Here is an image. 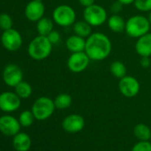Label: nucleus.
<instances>
[{
    "label": "nucleus",
    "instance_id": "29",
    "mask_svg": "<svg viewBox=\"0 0 151 151\" xmlns=\"http://www.w3.org/2000/svg\"><path fill=\"white\" fill-rule=\"evenodd\" d=\"M47 38L49 39V41L52 43V45H57L58 43L60 42V39H61V37H60V34L56 31V30H52L48 36H47Z\"/></svg>",
    "mask_w": 151,
    "mask_h": 151
},
{
    "label": "nucleus",
    "instance_id": "30",
    "mask_svg": "<svg viewBox=\"0 0 151 151\" xmlns=\"http://www.w3.org/2000/svg\"><path fill=\"white\" fill-rule=\"evenodd\" d=\"M123 10V5L121 3H119L118 1L114 2L111 6H110V11L112 12V14H119V13Z\"/></svg>",
    "mask_w": 151,
    "mask_h": 151
},
{
    "label": "nucleus",
    "instance_id": "28",
    "mask_svg": "<svg viewBox=\"0 0 151 151\" xmlns=\"http://www.w3.org/2000/svg\"><path fill=\"white\" fill-rule=\"evenodd\" d=\"M132 151H151V143L149 140H139L132 147Z\"/></svg>",
    "mask_w": 151,
    "mask_h": 151
},
{
    "label": "nucleus",
    "instance_id": "14",
    "mask_svg": "<svg viewBox=\"0 0 151 151\" xmlns=\"http://www.w3.org/2000/svg\"><path fill=\"white\" fill-rule=\"evenodd\" d=\"M45 14V6L43 2L37 0L30 1L25 8V15L30 22H38Z\"/></svg>",
    "mask_w": 151,
    "mask_h": 151
},
{
    "label": "nucleus",
    "instance_id": "16",
    "mask_svg": "<svg viewBox=\"0 0 151 151\" xmlns=\"http://www.w3.org/2000/svg\"><path fill=\"white\" fill-rule=\"evenodd\" d=\"M86 44V38L79 37L76 34L69 36L66 39V43H65L66 47L70 52V53L85 52Z\"/></svg>",
    "mask_w": 151,
    "mask_h": 151
},
{
    "label": "nucleus",
    "instance_id": "5",
    "mask_svg": "<svg viewBox=\"0 0 151 151\" xmlns=\"http://www.w3.org/2000/svg\"><path fill=\"white\" fill-rule=\"evenodd\" d=\"M83 18L93 28L100 27L107 22L108 13L103 6L93 4L84 9Z\"/></svg>",
    "mask_w": 151,
    "mask_h": 151
},
{
    "label": "nucleus",
    "instance_id": "15",
    "mask_svg": "<svg viewBox=\"0 0 151 151\" xmlns=\"http://www.w3.org/2000/svg\"><path fill=\"white\" fill-rule=\"evenodd\" d=\"M134 48L139 56L151 57V32L137 38Z\"/></svg>",
    "mask_w": 151,
    "mask_h": 151
},
{
    "label": "nucleus",
    "instance_id": "7",
    "mask_svg": "<svg viewBox=\"0 0 151 151\" xmlns=\"http://www.w3.org/2000/svg\"><path fill=\"white\" fill-rule=\"evenodd\" d=\"M91 60L86 52H72L67 60V67L72 73L78 74L85 71L89 66Z\"/></svg>",
    "mask_w": 151,
    "mask_h": 151
},
{
    "label": "nucleus",
    "instance_id": "24",
    "mask_svg": "<svg viewBox=\"0 0 151 151\" xmlns=\"http://www.w3.org/2000/svg\"><path fill=\"white\" fill-rule=\"evenodd\" d=\"M15 93L22 99H27L32 93V87L29 83L22 81L15 86Z\"/></svg>",
    "mask_w": 151,
    "mask_h": 151
},
{
    "label": "nucleus",
    "instance_id": "10",
    "mask_svg": "<svg viewBox=\"0 0 151 151\" xmlns=\"http://www.w3.org/2000/svg\"><path fill=\"white\" fill-rule=\"evenodd\" d=\"M22 70L16 64H8L3 71V79L8 86L15 87L22 81Z\"/></svg>",
    "mask_w": 151,
    "mask_h": 151
},
{
    "label": "nucleus",
    "instance_id": "12",
    "mask_svg": "<svg viewBox=\"0 0 151 151\" xmlns=\"http://www.w3.org/2000/svg\"><path fill=\"white\" fill-rule=\"evenodd\" d=\"M21 106V98L14 93L5 92L0 94V109L5 112H14Z\"/></svg>",
    "mask_w": 151,
    "mask_h": 151
},
{
    "label": "nucleus",
    "instance_id": "4",
    "mask_svg": "<svg viewBox=\"0 0 151 151\" xmlns=\"http://www.w3.org/2000/svg\"><path fill=\"white\" fill-rule=\"evenodd\" d=\"M52 21L62 28L72 27L77 22V14L73 7L68 5H60L52 12Z\"/></svg>",
    "mask_w": 151,
    "mask_h": 151
},
{
    "label": "nucleus",
    "instance_id": "21",
    "mask_svg": "<svg viewBox=\"0 0 151 151\" xmlns=\"http://www.w3.org/2000/svg\"><path fill=\"white\" fill-rule=\"evenodd\" d=\"M109 71L113 77L121 79L127 75V68L124 62L120 60H115L111 62L109 66Z\"/></svg>",
    "mask_w": 151,
    "mask_h": 151
},
{
    "label": "nucleus",
    "instance_id": "20",
    "mask_svg": "<svg viewBox=\"0 0 151 151\" xmlns=\"http://www.w3.org/2000/svg\"><path fill=\"white\" fill-rule=\"evenodd\" d=\"M37 30L38 35L47 37L53 30V21L43 17L38 22H37Z\"/></svg>",
    "mask_w": 151,
    "mask_h": 151
},
{
    "label": "nucleus",
    "instance_id": "2",
    "mask_svg": "<svg viewBox=\"0 0 151 151\" xmlns=\"http://www.w3.org/2000/svg\"><path fill=\"white\" fill-rule=\"evenodd\" d=\"M150 23L147 16L140 14H135L131 16L125 23L124 32L132 38H139V37L149 32Z\"/></svg>",
    "mask_w": 151,
    "mask_h": 151
},
{
    "label": "nucleus",
    "instance_id": "32",
    "mask_svg": "<svg viewBox=\"0 0 151 151\" xmlns=\"http://www.w3.org/2000/svg\"><path fill=\"white\" fill-rule=\"evenodd\" d=\"M78 3L83 6V7H88L93 4H95V0H78Z\"/></svg>",
    "mask_w": 151,
    "mask_h": 151
},
{
    "label": "nucleus",
    "instance_id": "35",
    "mask_svg": "<svg viewBox=\"0 0 151 151\" xmlns=\"http://www.w3.org/2000/svg\"><path fill=\"white\" fill-rule=\"evenodd\" d=\"M37 1H41V2H42V1H43V0H37Z\"/></svg>",
    "mask_w": 151,
    "mask_h": 151
},
{
    "label": "nucleus",
    "instance_id": "3",
    "mask_svg": "<svg viewBox=\"0 0 151 151\" xmlns=\"http://www.w3.org/2000/svg\"><path fill=\"white\" fill-rule=\"evenodd\" d=\"M52 45L47 37L38 35L29 45L28 52L30 58L35 60H43L52 52Z\"/></svg>",
    "mask_w": 151,
    "mask_h": 151
},
{
    "label": "nucleus",
    "instance_id": "26",
    "mask_svg": "<svg viewBox=\"0 0 151 151\" xmlns=\"http://www.w3.org/2000/svg\"><path fill=\"white\" fill-rule=\"evenodd\" d=\"M133 5L139 12L148 13L151 11V0H135Z\"/></svg>",
    "mask_w": 151,
    "mask_h": 151
},
{
    "label": "nucleus",
    "instance_id": "27",
    "mask_svg": "<svg viewBox=\"0 0 151 151\" xmlns=\"http://www.w3.org/2000/svg\"><path fill=\"white\" fill-rule=\"evenodd\" d=\"M13 26V20L11 16L7 14H0V29L5 30L12 29Z\"/></svg>",
    "mask_w": 151,
    "mask_h": 151
},
{
    "label": "nucleus",
    "instance_id": "17",
    "mask_svg": "<svg viewBox=\"0 0 151 151\" xmlns=\"http://www.w3.org/2000/svg\"><path fill=\"white\" fill-rule=\"evenodd\" d=\"M13 145L17 151H28L31 147V139L25 132H18L14 136Z\"/></svg>",
    "mask_w": 151,
    "mask_h": 151
},
{
    "label": "nucleus",
    "instance_id": "22",
    "mask_svg": "<svg viewBox=\"0 0 151 151\" xmlns=\"http://www.w3.org/2000/svg\"><path fill=\"white\" fill-rule=\"evenodd\" d=\"M133 134L139 140H149L151 138V130L145 124H138L133 129Z\"/></svg>",
    "mask_w": 151,
    "mask_h": 151
},
{
    "label": "nucleus",
    "instance_id": "31",
    "mask_svg": "<svg viewBox=\"0 0 151 151\" xmlns=\"http://www.w3.org/2000/svg\"><path fill=\"white\" fill-rule=\"evenodd\" d=\"M139 65H140L142 68H147L150 67V65H151L150 57H140Z\"/></svg>",
    "mask_w": 151,
    "mask_h": 151
},
{
    "label": "nucleus",
    "instance_id": "34",
    "mask_svg": "<svg viewBox=\"0 0 151 151\" xmlns=\"http://www.w3.org/2000/svg\"><path fill=\"white\" fill-rule=\"evenodd\" d=\"M147 20H148V22H149L150 25H151V11L147 13Z\"/></svg>",
    "mask_w": 151,
    "mask_h": 151
},
{
    "label": "nucleus",
    "instance_id": "13",
    "mask_svg": "<svg viewBox=\"0 0 151 151\" xmlns=\"http://www.w3.org/2000/svg\"><path fill=\"white\" fill-rule=\"evenodd\" d=\"M21 130V124L15 117L6 115L0 117V132L6 136H14Z\"/></svg>",
    "mask_w": 151,
    "mask_h": 151
},
{
    "label": "nucleus",
    "instance_id": "9",
    "mask_svg": "<svg viewBox=\"0 0 151 151\" xmlns=\"http://www.w3.org/2000/svg\"><path fill=\"white\" fill-rule=\"evenodd\" d=\"M1 42L3 46L10 51V52H15L19 50L22 45V38L21 34L13 29L5 30L1 37Z\"/></svg>",
    "mask_w": 151,
    "mask_h": 151
},
{
    "label": "nucleus",
    "instance_id": "18",
    "mask_svg": "<svg viewBox=\"0 0 151 151\" xmlns=\"http://www.w3.org/2000/svg\"><path fill=\"white\" fill-rule=\"evenodd\" d=\"M109 29L114 33H122L125 29L126 21L119 14H113L108 18L107 21Z\"/></svg>",
    "mask_w": 151,
    "mask_h": 151
},
{
    "label": "nucleus",
    "instance_id": "23",
    "mask_svg": "<svg viewBox=\"0 0 151 151\" xmlns=\"http://www.w3.org/2000/svg\"><path fill=\"white\" fill-rule=\"evenodd\" d=\"M55 108L58 109H66L72 104V97L68 93H60L54 99Z\"/></svg>",
    "mask_w": 151,
    "mask_h": 151
},
{
    "label": "nucleus",
    "instance_id": "25",
    "mask_svg": "<svg viewBox=\"0 0 151 151\" xmlns=\"http://www.w3.org/2000/svg\"><path fill=\"white\" fill-rule=\"evenodd\" d=\"M34 119H36V118L34 116L33 112L29 111V110H25V111L21 113L20 117H19V122H20L22 126L29 127L33 124Z\"/></svg>",
    "mask_w": 151,
    "mask_h": 151
},
{
    "label": "nucleus",
    "instance_id": "19",
    "mask_svg": "<svg viewBox=\"0 0 151 151\" xmlns=\"http://www.w3.org/2000/svg\"><path fill=\"white\" fill-rule=\"evenodd\" d=\"M74 34L78 35L79 37H82L84 38H87L92 33H93V27L86 22L85 20L82 21H77L72 26Z\"/></svg>",
    "mask_w": 151,
    "mask_h": 151
},
{
    "label": "nucleus",
    "instance_id": "6",
    "mask_svg": "<svg viewBox=\"0 0 151 151\" xmlns=\"http://www.w3.org/2000/svg\"><path fill=\"white\" fill-rule=\"evenodd\" d=\"M54 101L46 96H42L37 99L32 106L31 111L37 120L44 121L48 119L54 112Z\"/></svg>",
    "mask_w": 151,
    "mask_h": 151
},
{
    "label": "nucleus",
    "instance_id": "8",
    "mask_svg": "<svg viewBox=\"0 0 151 151\" xmlns=\"http://www.w3.org/2000/svg\"><path fill=\"white\" fill-rule=\"evenodd\" d=\"M118 90L123 96L126 98H133L139 93L140 85L136 78L126 75L125 77L119 79Z\"/></svg>",
    "mask_w": 151,
    "mask_h": 151
},
{
    "label": "nucleus",
    "instance_id": "11",
    "mask_svg": "<svg viewBox=\"0 0 151 151\" xmlns=\"http://www.w3.org/2000/svg\"><path fill=\"white\" fill-rule=\"evenodd\" d=\"M86 122L82 116L78 114H71L66 116L62 121V128L68 133H77L81 132L85 127Z\"/></svg>",
    "mask_w": 151,
    "mask_h": 151
},
{
    "label": "nucleus",
    "instance_id": "33",
    "mask_svg": "<svg viewBox=\"0 0 151 151\" xmlns=\"http://www.w3.org/2000/svg\"><path fill=\"white\" fill-rule=\"evenodd\" d=\"M119 3H121L123 6H129L134 3L135 0H116Z\"/></svg>",
    "mask_w": 151,
    "mask_h": 151
},
{
    "label": "nucleus",
    "instance_id": "1",
    "mask_svg": "<svg viewBox=\"0 0 151 151\" xmlns=\"http://www.w3.org/2000/svg\"><path fill=\"white\" fill-rule=\"evenodd\" d=\"M111 51L112 43L104 33L93 32L86 38L85 52L91 60H104L110 55Z\"/></svg>",
    "mask_w": 151,
    "mask_h": 151
}]
</instances>
